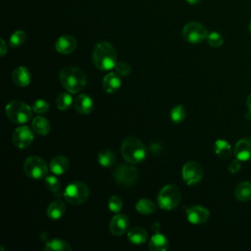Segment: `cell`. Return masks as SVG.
Wrapping results in <instances>:
<instances>
[{
    "label": "cell",
    "mask_w": 251,
    "mask_h": 251,
    "mask_svg": "<svg viewBox=\"0 0 251 251\" xmlns=\"http://www.w3.org/2000/svg\"><path fill=\"white\" fill-rule=\"evenodd\" d=\"M108 207L113 213H119L123 208V201L117 195H112L108 200Z\"/></svg>",
    "instance_id": "d6a6232c"
},
{
    "label": "cell",
    "mask_w": 251,
    "mask_h": 251,
    "mask_svg": "<svg viewBox=\"0 0 251 251\" xmlns=\"http://www.w3.org/2000/svg\"><path fill=\"white\" fill-rule=\"evenodd\" d=\"M75 109L80 114H89L93 110V101L86 94H79L74 101Z\"/></svg>",
    "instance_id": "ac0fdd59"
},
{
    "label": "cell",
    "mask_w": 251,
    "mask_h": 251,
    "mask_svg": "<svg viewBox=\"0 0 251 251\" xmlns=\"http://www.w3.org/2000/svg\"><path fill=\"white\" fill-rule=\"evenodd\" d=\"M138 172L136 168L130 165L122 164L114 172L115 180L122 185H132L136 182Z\"/></svg>",
    "instance_id": "9c48e42d"
},
{
    "label": "cell",
    "mask_w": 251,
    "mask_h": 251,
    "mask_svg": "<svg viewBox=\"0 0 251 251\" xmlns=\"http://www.w3.org/2000/svg\"><path fill=\"white\" fill-rule=\"evenodd\" d=\"M33 130L40 135H47L50 131V123L43 117H35L31 122Z\"/></svg>",
    "instance_id": "d4e9b609"
},
{
    "label": "cell",
    "mask_w": 251,
    "mask_h": 251,
    "mask_svg": "<svg viewBox=\"0 0 251 251\" xmlns=\"http://www.w3.org/2000/svg\"><path fill=\"white\" fill-rule=\"evenodd\" d=\"M33 138L32 130L26 126L17 127L13 133V143L20 149L28 147L32 143Z\"/></svg>",
    "instance_id": "8fae6325"
},
{
    "label": "cell",
    "mask_w": 251,
    "mask_h": 251,
    "mask_svg": "<svg viewBox=\"0 0 251 251\" xmlns=\"http://www.w3.org/2000/svg\"><path fill=\"white\" fill-rule=\"evenodd\" d=\"M65 211H66L65 204L61 200H55L49 204L46 214L50 220L57 221L64 216Z\"/></svg>",
    "instance_id": "44dd1931"
},
{
    "label": "cell",
    "mask_w": 251,
    "mask_h": 251,
    "mask_svg": "<svg viewBox=\"0 0 251 251\" xmlns=\"http://www.w3.org/2000/svg\"><path fill=\"white\" fill-rule=\"evenodd\" d=\"M202 0H186V2L190 5H196L198 3H200Z\"/></svg>",
    "instance_id": "ab89813d"
},
{
    "label": "cell",
    "mask_w": 251,
    "mask_h": 251,
    "mask_svg": "<svg viewBox=\"0 0 251 251\" xmlns=\"http://www.w3.org/2000/svg\"><path fill=\"white\" fill-rule=\"evenodd\" d=\"M147 238H148L147 231L140 226L131 227L127 231V239L132 244L141 245L147 241Z\"/></svg>",
    "instance_id": "d6986e66"
},
{
    "label": "cell",
    "mask_w": 251,
    "mask_h": 251,
    "mask_svg": "<svg viewBox=\"0 0 251 251\" xmlns=\"http://www.w3.org/2000/svg\"><path fill=\"white\" fill-rule=\"evenodd\" d=\"M149 249L152 251H166L169 248V240L162 233H155L149 240Z\"/></svg>",
    "instance_id": "603a6c76"
},
{
    "label": "cell",
    "mask_w": 251,
    "mask_h": 251,
    "mask_svg": "<svg viewBox=\"0 0 251 251\" xmlns=\"http://www.w3.org/2000/svg\"><path fill=\"white\" fill-rule=\"evenodd\" d=\"M240 162L241 161H239V160H234V161H232L230 164H229V166H228V172L230 173V174H236V173H238L239 171H240V169H241V164H240Z\"/></svg>",
    "instance_id": "8d00e7d4"
},
{
    "label": "cell",
    "mask_w": 251,
    "mask_h": 251,
    "mask_svg": "<svg viewBox=\"0 0 251 251\" xmlns=\"http://www.w3.org/2000/svg\"><path fill=\"white\" fill-rule=\"evenodd\" d=\"M182 178L188 185H195L199 183L203 177L202 167L194 161L186 162L182 167Z\"/></svg>",
    "instance_id": "30bf717a"
},
{
    "label": "cell",
    "mask_w": 251,
    "mask_h": 251,
    "mask_svg": "<svg viewBox=\"0 0 251 251\" xmlns=\"http://www.w3.org/2000/svg\"><path fill=\"white\" fill-rule=\"evenodd\" d=\"M210 217L209 211L199 205L191 206L186 211V219L189 223L193 225H201L208 221Z\"/></svg>",
    "instance_id": "7c38bea8"
},
{
    "label": "cell",
    "mask_w": 251,
    "mask_h": 251,
    "mask_svg": "<svg viewBox=\"0 0 251 251\" xmlns=\"http://www.w3.org/2000/svg\"><path fill=\"white\" fill-rule=\"evenodd\" d=\"M185 115H186V111L182 105L175 106L170 112V117H171L172 122L176 125L183 122Z\"/></svg>",
    "instance_id": "f546056e"
},
{
    "label": "cell",
    "mask_w": 251,
    "mask_h": 251,
    "mask_svg": "<svg viewBox=\"0 0 251 251\" xmlns=\"http://www.w3.org/2000/svg\"><path fill=\"white\" fill-rule=\"evenodd\" d=\"M181 200L179 188L175 184H167L158 193V205L163 210H173L176 208Z\"/></svg>",
    "instance_id": "5b68a950"
},
{
    "label": "cell",
    "mask_w": 251,
    "mask_h": 251,
    "mask_svg": "<svg viewBox=\"0 0 251 251\" xmlns=\"http://www.w3.org/2000/svg\"><path fill=\"white\" fill-rule=\"evenodd\" d=\"M234 157L241 161H250L251 160V138L245 137L239 139L233 149Z\"/></svg>",
    "instance_id": "5bb4252c"
},
{
    "label": "cell",
    "mask_w": 251,
    "mask_h": 251,
    "mask_svg": "<svg viewBox=\"0 0 251 251\" xmlns=\"http://www.w3.org/2000/svg\"><path fill=\"white\" fill-rule=\"evenodd\" d=\"M59 78L62 85L70 93H77L82 90L86 84V75L76 67H64L59 74Z\"/></svg>",
    "instance_id": "7a4b0ae2"
},
{
    "label": "cell",
    "mask_w": 251,
    "mask_h": 251,
    "mask_svg": "<svg viewBox=\"0 0 251 251\" xmlns=\"http://www.w3.org/2000/svg\"><path fill=\"white\" fill-rule=\"evenodd\" d=\"M32 110L37 114H44L49 110V103L43 99H38L33 103Z\"/></svg>",
    "instance_id": "d590c367"
},
{
    "label": "cell",
    "mask_w": 251,
    "mask_h": 251,
    "mask_svg": "<svg viewBox=\"0 0 251 251\" xmlns=\"http://www.w3.org/2000/svg\"><path fill=\"white\" fill-rule=\"evenodd\" d=\"M121 152L124 159L129 164H138L146 158L145 145L134 136H127L124 139Z\"/></svg>",
    "instance_id": "3957f363"
},
{
    "label": "cell",
    "mask_w": 251,
    "mask_h": 251,
    "mask_svg": "<svg viewBox=\"0 0 251 251\" xmlns=\"http://www.w3.org/2000/svg\"><path fill=\"white\" fill-rule=\"evenodd\" d=\"M63 195L67 202L73 205H80L87 200L89 190L85 183L81 181H74L65 188Z\"/></svg>",
    "instance_id": "8992f818"
},
{
    "label": "cell",
    "mask_w": 251,
    "mask_h": 251,
    "mask_svg": "<svg viewBox=\"0 0 251 251\" xmlns=\"http://www.w3.org/2000/svg\"><path fill=\"white\" fill-rule=\"evenodd\" d=\"M215 153L222 159H227L231 154V146L225 139H218L214 143Z\"/></svg>",
    "instance_id": "484cf974"
},
{
    "label": "cell",
    "mask_w": 251,
    "mask_h": 251,
    "mask_svg": "<svg viewBox=\"0 0 251 251\" xmlns=\"http://www.w3.org/2000/svg\"><path fill=\"white\" fill-rule=\"evenodd\" d=\"M246 105H247L249 111L251 112V93L248 95V97H247V99H246Z\"/></svg>",
    "instance_id": "f35d334b"
},
{
    "label": "cell",
    "mask_w": 251,
    "mask_h": 251,
    "mask_svg": "<svg viewBox=\"0 0 251 251\" xmlns=\"http://www.w3.org/2000/svg\"><path fill=\"white\" fill-rule=\"evenodd\" d=\"M98 162L102 167L109 168L112 167L116 163V155L113 151L104 149L98 154Z\"/></svg>",
    "instance_id": "83f0119b"
},
{
    "label": "cell",
    "mask_w": 251,
    "mask_h": 251,
    "mask_svg": "<svg viewBox=\"0 0 251 251\" xmlns=\"http://www.w3.org/2000/svg\"><path fill=\"white\" fill-rule=\"evenodd\" d=\"M114 70L115 73L120 76H126L131 73L130 66L126 62H117V64L114 67Z\"/></svg>",
    "instance_id": "836d02e7"
},
{
    "label": "cell",
    "mask_w": 251,
    "mask_h": 251,
    "mask_svg": "<svg viewBox=\"0 0 251 251\" xmlns=\"http://www.w3.org/2000/svg\"><path fill=\"white\" fill-rule=\"evenodd\" d=\"M25 32L22 29H18L12 33L10 36V45L14 48L21 46L25 41Z\"/></svg>",
    "instance_id": "4dcf8cb0"
},
{
    "label": "cell",
    "mask_w": 251,
    "mask_h": 251,
    "mask_svg": "<svg viewBox=\"0 0 251 251\" xmlns=\"http://www.w3.org/2000/svg\"><path fill=\"white\" fill-rule=\"evenodd\" d=\"M135 209L141 215H150L155 212L156 205L151 200L143 198L136 202Z\"/></svg>",
    "instance_id": "4316f807"
},
{
    "label": "cell",
    "mask_w": 251,
    "mask_h": 251,
    "mask_svg": "<svg viewBox=\"0 0 251 251\" xmlns=\"http://www.w3.org/2000/svg\"><path fill=\"white\" fill-rule=\"evenodd\" d=\"M207 28L197 22L187 23L182 28V36L184 40L192 44L201 43L207 38Z\"/></svg>",
    "instance_id": "ba28073f"
},
{
    "label": "cell",
    "mask_w": 251,
    "mask_h": 251,
    "mask_svg": "<svg viewBox=\"0 0 251 251\" xmlns=\"http://www.w3.org/2000/svg\"><path fill=\"white\" fill-rule=\"evenodd\" d=\"M92 62L100 71H110L117 64V54L114 47L106 41L98 42L92 52Z\"/></svg>",
    "instance_id": "6da1fadb"
},
{
    "label": "cell",
    "mask_w": 251,
    "mask_h": 251,
    "mask_svg": "<svg viewBox=\"0 0 251 251\" xmlns=\"http://www.w3.org/2000/svg\"><path fill=\"white\" fill-rule=\"evenodd\" d=\"M8 119L16 124H25L31 119V108L20 100L10 101L5 108Z\"/></svg>",
    "instance_id": "277c9868"
},
{
    "label": "cell",
    "mask_w": 251,
    "mask_h": 251,
    "mask_svg": "<svg viewBox=\"0 0 251 251\" xmlns=\"http://www.w3.org/2000/svg\"><path fill=\"white\" fill-rule=\"evenodd\" d=\"M77 42L75 38L72 35L66 34L60 36L56 42H55V48L56 50L61 54H71L73 53L76 48Z\"/></svg>",
    "instance_id": "9a60e30c"
},
{
    "label": "cell",
    "mask_w": 251,
    "mask_h": 251,
    "mask_svg": "<svg viewBox=\"0 0 251 251\" xmlns=\"http://www.w3.org/2000/svg\"><path fill=\"white\" fill-rule=\"evenodd\" d=\"M44 249L46 251H71L72 247L67 241L63 239L52 238L45 242Z\"/></svg>",
    "instance_id": "cb8c5ba5"
},
{
    "label": "cell",
    "mask_w": 251,
    "mask_h": 251,
    "mask_svg": "<svg viewBox=\"0 0 251 251\" xmlns=\"http://www.w3.org/2000/svg\"><path fill=\"white\" fill-rule=\"evenodd\" d=\"M50 171L56 175L60 176L66 173V171L69 168V161L65 156L59 155L54 157L50 162Z\"/></svg>",
    "instance_id": "7402d4cb"
},
{
    "label": "cell",
    "mask_w": 251,
    "mask_h": 251,
    "mask_svg": "<svg viewBox=\"0 0 251 251\" xmlns=\"http://www.w3.org/2000/svg\"><path fill=\"white\" fill-rule=\"evenodd\" d=\"M7 51V45H6V42L3 38L0 39V55L1 56H4L5 53Z\"/></svg>",
    "instance_id": "74e56055"
},
{
    "label": "cell",
    "mask_w": 251,
    "mask_h": 251,
    "mask_svg": "<svg viewBox=\"0 0 251 251\" xmlns=\"http://www.w3.org/2000/svg\"><path fill=\"white\" fill-rule=\"evenodd\" d=\"M248 28H249V32L251 33V22H250V24H249V26H248Z\"/></svg>",
    "instance_id": "60d3db41"
},
{
    "label": "cell",
    "mask_w": 251,
    "mask_h": 251,
    "mask_svg": "<svg viewBox=\"0 0 251 251\" xmlns=\"http://www.w3.org/2000/svg\"><path fill=\"white\" fill-rule=\"evenodd\" d=\"M73 104V97L68 92L60 93L56 98V105L59 110L66 111L68 110Z\"/></svg>",
    "instance_id": "f1b7e54d"
},
{
    "label": "cell",
    "mask_w": 251,
    "mask_h": 251,
    "mask_svg": "<svg viewBox=\"0 0 251 251\" xmlns=\"http://www.w3.org/2000/svg\"><path fill=\"white\" fill-rule=\"evenodd\" d=\"M128 226H129L128 218L123 214H117L115 217L112 218L109 224L110 231L116 236H121L124 233H126L128 229Z\"/></svg>",
    "instance_id": "4fadbf2b"
},
{
    "label": "cell",
    "mask_w": 251,
    "mask_h": 251,
    "mask_svg": "<svg viewBox=\"0 0 251 251\" xmlns=\"http://www.w3.org/2000/svg\"><path fill=\"white\" fill-rule=\"evenodd\" d=\"M122 85L121 76L115 72L106 75L102 80V87L107 93H114L120 89Z\"/></svg>",
    "instance_id": "e0dca14e"
},
{
    "label": "cell",
    "mask_w": 251,
    "mask_h": 251,
    "mask_svg": "<svg viewBox=\"0 0 251 251\" xmlns=\"http://www.w3.org/2000/svg\"><path fill=\"white\" fill-rule=\"evenodd\" d=\"M234 196L240 202L251 200V182L247 180L239 182L234 188Z\"/></svg>",
    "instance_id": "ffe728a7"
},
{
    "label": "cell",
    "mask_w": 251,
    "mask_h": 251,
    "mask_svg": "<svg viewBox=\"0 0 251 251\" xmlns=\"http://www.w3.org/2000/svg\"><path fill=\"white\" fill-rule=\"evenodd\" d=\"M56 176V175H55ZM55 176H47L45 178V186L51 192H57L60 189V181Z\"/></svg>",
    "instance_id": "e575fe53"
},
{
    "label": "cell",
    "mask_w": 251,
    "mask_h": 251,
    "mask_svg": "<svg viewBox=\"0 0 251 251\" xmlns=\"http://www.w3.org/2000/svg\"><path fill=\"white\" fill-rule=\"evenodd\" d=\"M24 172L25 174L34 179H39L47 175V165L43 159L38 156H30L24 162Z\"/></svg>",
    "instance_id": "52a82bcc"
},
{
    "label": "cell",
    "mask_w": 251,
    "mask_h": 251,
    "mask_svg": "<svg viewBox=\"0 0 251 251\" xmlns=\"http://www.w3.org/2000/svg\"><path fill=\"white\" fill-rule=\"evenodd\" d=\"M206 40L210 46L215 47V48L220 47L224 43V38H223L222 34L217 31H212V32L208 33Z\"/></svg>",
    "instance_id": "1f68e13d"
},
{
    "label": "cell",
    "mask_w": 251,
    "mask_h": 251,
    "mask_svg": "<svg viewBox=\"0 0 251 251\" xmlns=\"http://www.w3.org/2000/svg\"><path fill=\"white\" fill-rule=\"evenodd\" d=\"M12 79L16 85L20 87H25L29 84L31 79V74L27 68L20 66L13 71Z\"/></svg>",
    "instance_id": "2e32d148"
}]
</instances>
